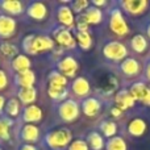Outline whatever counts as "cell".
I'll list each match as a JSON object with an SVG mask.
<instances>
[{
  "label": "cell",
  "instance_id": "obj_1",
  "mask_svg": "<svg viewBox=\"0 0 150 150\" xmlns=\"http://www.w3.org/2000/svg\"><path fill=\"white\" fill-rule=\"evenodd\" d=\"M21 47H23L24 53L26 55H36L38 53L54 50L55 42L53 40V37L46 33H42V34L30 33L23 38Z\"/></svg>",
  "mask_w": 150,
  "mask_h": 150
},
{
  "label": "cell",
  "instance_id": "obj_2",
  "mask_svg": "<svg viewBox=\"0 0 150 150\" xmlns=\"http://www.w3.org/2000/svg\"><path fill=\"white\" fill-rule=\"evenodd\" d=\"M73 141V133L67 128H55L45 133L42 142L50 150H63Z\"/></svg>",
  "mask_w": 150,
  "mask_h": 150
},
{
  "label": "cell",
  "instance_id": "obj_3",
  "mask_svg": "<svg viewBox=\"0 0 150 150\" xmlns=\"http://www.w3.org/2000/svg\"><path fill=\"white\" fill-rule=\"evenodd\" d=\"M55 113L62 121L73 122L80 115V104L75 99H66L55 105Z\"/></svg>",
  "mask_w": 150,
  "mask_h": 150
},
{
  "label": "cell",
  "instance_id": "obj_4",
  "mask_svg": "<svg viewBox=\"0 0 150 150\" xmlns=\"http://www.w3.org/2000/svg\"><path fill=\"white\" fill-rule=\"evenodd\" d=\"M52 37L55 44L62 49H75L76 46V40L71 33V29H67L65 26L55 25L52 30Z\"/></svg>",
  "mask_w": 150,
  "mask_h": 150
},
{
  "label": "cell",
  "instance_id": "obj_5",
  "mask_svg": "<svg viewBox=\"0 0 150 150\" xmlns=\"http://www.w3.org/2000/svg\"><path fill=\"white\" fill-rule=\"evenodd\" d=\"M103 55L112 62H121L127 58L128 49L124 44L119 41H108L103 46Z\"/></svg>",
  "mask_w": 150,
  "mask_h": 150
},
{
  "label": "cell",
  "instance_id": "obj_6",
  "mask_svg": "<svg viewBox=\"0 0 150 150\" xmlns=\"http://www.w3.org/2000/svg\"><path fill=\"white\" fill-rule=\"evenodd\" d=\"M109 28L116 36H127L129 32V26H128L127 21H125L122 12L119 8H112L109 11Z\"/></svg>",
  "mask_w": 150,
  "mask_h": 150
},
{
  "label": "cell",
  "instance_id": "obj_7",
  "mask_svg": "<svg viewBox=\"0 0 150 150\" xmlns=\"http://www.w3.org/2000/svg\"><path fill=\"white\" fill-rule=\"evenodd\" d=\"M54 69L61 73L63 76L66 78H74L75 74H76L78 69H79V65H78V61L75 59L73 55L69 54H63L59 59L55 62Z\"/></svg>",
  "mask_w": 150,
  "mask_h": 150
},
{
  "label": "cell",
  "instance_id": "obj_8",
  "mask_svg": "<svg viewBox=\"0 0 150 150\" xmlns=\"http://www.w3.org/2000/svg\"><path fill=\"white\" fill-rule=\"evenodd\" d=\"M40 128L34 124H21L17 129V138L21 144H32L34 145L40 141Z\"/></svg>",
  "mask_w": 150,
  "mask_h": 150
},
{
  "label": "cell",
  "instance_id": "obj_9",
  "mask_svg": "<svg viewBox=\"0 0 150 150\" xmlns=\"http://www.w3.org/2000/svg\"><path fill=\"white\" fill-rule=\"evenodd\" d=\"M55 18L58 25L65 26L67 29H75V16L73 9L70 8V3L59 4L55 8Z\"/></svg>",
  "mask_w": 150,
  "mask_h": 150
},
{
  "label": "cell",
  "instance_id": "obj_10",
  "mask_svg": "<svg viewBox=\"0 0 150 150\" xmlns=\"http://www.w3.org/2000/svg\"><path fill=\"white\" fill-rule=\"evenodd\" d=\"M24 15L33 21H44L47 17V7L42 1H29L25 5V12Z\"/></svg>",
  "mask_w": 150,
  "mask_h": 150
},
{
  "label": "cell",
  "instance_id": "obj_11",
  "mask_svg": "<svg viewBox=\"0 0 150 150\" xmlns=\"http://www.w3.org/2000/svg\"><path fill=\"white\" fill-rule=\"evenodd\" d=\"M42 117H44V112H42L41 107L30 104V105H23L18 120L21 124H34V122L41 121Z\"/></svg>",
  "mask_w": 150,
  "mask_h": 150
},
{
  "label": "cell",
  "instance_id": "obj_12",
  "mask_svg": "<svg viewBox=\"0 0 150 150\" xmlns=\"http://www.w3.org/2000/svg\"><path fill=\"white\" fill-rule=\"evenodd\" d=\"M25 12V4L18 0H0V13L7 16H21Z\"/></svg>",
  "mask_w": 150,
  "mask_h": 150
},
{
  "label": "cell",
  "instance_id": "obj_13",
  "mask_svg": "<svg viewBox=\"0 0 150 150\" xmlns=\"http://www.w3.org/2000/svg\"><path fill=\"white\" fill-rule=\"evenodd\" d=\"M80 111L87 117H96L101 111V101L95 96H88L80 101Z\"/></svg>",
  "mask_w": 150,
  "mask_h": 150
},
{
  "label": "cell",
  "instance_id": "obj_14",
  "mask_svg": "<svg viewBox=\"0 0 150 150\" xmlns=\"http://www.w3.org/2000/svg\"><path fill=\"white\" fill-rule=\"evenodd\" d=\"M70 91L76 98L86 99V98H88V95L91 92V84L84 76H76V78H74L73 83H71Z\"/></svg>",
  "mask_w": 150,
  "mask_h": 150
},
{
  "label": "cell",
  "instance_id": "obj_15",
  "mask_svg": "<svg viewBox=\"0 0 150 150\" xmlns=\"http://www.w3.org/2000/svg\"><path fill=\"white\" fill-rule=\"evenodd\" d=\"M17 23L13 17L0 13V40L11 38L16 33Z\"/></svg>",
  "mask_w": 150,
  "mask_h": 150
},
{
  "label": "cell",
  "instance_id": "obj_16",
  "mask_svg": "<svg viewBox=\"0 0 150 150\" xmlns=\"http://www.w3.org/2000/svg\"><path fill=\"white\" fill-rule=\"evenodd\" d=\"M119 5L129 15H141L146 11L149 3L146 0H122L119 3Z\"/></svg>",
  "mask_w": 150,
  "mask_h": 150
},
{
  "label": "cell",
  "instance_id": "obj_17",
  "mask_svg": "<svg viewBox=\"0 0 150 150\" xmlns=\"http://www.w3.org/2000/svg\"><path fill=\"white\" fill-rule=\"evenodd\" d=\"M13 83L15 86L18 88H29V87H34L36 84V74L33 70H28L24 73H17L13 74L12 76Z\"/></svg>",
  "mask_w": 150,
  "mask_h": 150
},
{
  "label": "cell",
  "instance_id": "obj_18",
  "mask_svg": "<svg viewBox=\"0 0 150 150\" xmlns=\"http://www.w3.org/2000/svg\"><path fill=\"white\" fill-rule=\"evenodd\" d=\"M46 80H47V88H53V90H67L69 88L67 78L63 76L61 73H58L55 69L49 71Z\"/></svg>",
  "mask_w": 150,
  "mask_h": 150
},
{
  "label": "cell",
  "instance_id": "obj_19",
  "mask_svg": "<svg viewBox=\"0 0 150 150\" xmlns=\"http://www.w3.org/2000/svg\"><path fill=\"white\" fill-rule=\"evenodd\" d=\"M9 66L13 74L24 73V71L32 70V61L26 54H17L13 59H11Z\"/></svg>",
  "mask_w": 150,
  "mask_h": 150
},
{
  "label": "cell",
  "instance_id": "obj_20",
  "mask_svg": "<svg viewBox=\"0 0 150 150\" xmlns=\"http://www.w3.org/2000/svg\"><path fill=\"white\" fill-rule=\"evenodd\" d=\"M120 71L128 78H133V76H137L141 71V66H140V62L134 58H125L124 61L120 62Z\"/></svg>",
  "mask_w": 150,
  "mask_h": 150
},
{
  "label": "cell",
  "instance_id": "obj_21",
  "mask_svg": "<svg viewBox=\"0 0 150 150\" xmlns=\"http://www.w3.org/2000/svg\"><path fill=\"white\" fill-rule=\"evenodd\" d=\"M21 109H23V104L20 103V100H18L16 96H11V98L7 99V103H5L3 115L12 120H15V119L20 117Z\"/></svg>",
  "mask_w": 150,
  "mask_h": 150
},
{
  "label": "cell",
  "instance_id": "obj_22",
  "mask_svg": "<svg viewBox=\"0 0 150 150\" xmlns=\"http://www.w3.org/2000/svg\"><path fill=\"white\" fill-rule=\"evenodd\" d=\"M115 103H116L117 108H120L122 112H124L125 109L134 107L136 100L133 99V96L130 95L129 90H121L115 95Z\"/></svg>",
  "mask_w": 150,
  "mask_h": 150
},
{
  "label": "cell",
  "instance_id": "obj_23",
  "mask_svg": "<svg viewBox=\"0 0 150 150\" xmlns=\"http://www.w3.org/2000/svg\"><path fill=\"white\" fill-rule=\"evenodd\" d=\"M16 98L20 100L23 105H30L34 104L37 99V88L29 87V88H18L16 91Z\"/></svg>",
  "mask_w": 150,
  "mask_h": 150
},
{
  "label": "cell",
  "instance_id": "obj_24",
  "mask_svg": "<svg viewBox=\"0 0 150 150\" xmlns=\"http://www.w3.org/2000/svg\"><path fill=\"white\" fill-rule=\"evenodd\" d=\"M82 15L84 17V20L87 21L88 25H98V24H100L103 21V11L98 7H93L92 4Z\"/></svg>",
  "mask_w": 150,
  "mask_h": 150
},
{
  "label": "cell",
  "instance_id": "obj_25",
  "mask_svg": "<svg viewBox=\"0 0 150 150\" xmlns=\"http://www.w3.org/2000/svg\"><path fill=\"white\" fill-rule=\"evenodd\" d=\"M88 144V148L91 150H103L105 148V141H104L101 133L96 132V130H91L87 134V138H86Z\"/></svg>",
  "mask_w": 150,
  "mask_h": 150
},
{
  "label": "cell",
  "instance_id": "obj_26",
  "mask_svg": "<svg viewBox=\"0 0 150 150\" xmlns=\"http://www.w3.org/2000/svg\"><path fill=\"white\" fill-rule=\"evenodd\" d=\"M146 128H148V125H146L145 120L138 119V117H136V119L130 120L128 122V132L133 137H141L145 133Z\"/></svg>",
  "mask_w": 150,
  "mask_h": 150
},
{
  "label": "cell",
  "instance_id": "obj_27",
  "mask_svg": "<svg viewBox=\"0 0 150 150\" xmlns=\"http://www.w3.org/2000/svg\"><path fill=\"white\" fill-rule=\"evenodd\" d=\"M15 125V120L0 115V141H8L11 138V128Z\"/></svg>",
  "mask_w": 150,
  "mask_h": 150
},
{
  "label": "cell",
  "instance_id": "obj_28",
  "mask_svg": "<svg viewBox=\"0 0 150 150\" xmlns=\"http://www.w3.org/2000/svg\"><path fill=\"white\" fill-rule=\"evenodd\" d=\"M148 86L142 82H137V83H133L129 88V92L130 95L133 96L136 101H142L144 98L146 96V92H148Z\"/></svg>",
  "mask_w": 150,
  "mask_h": 150
},
{
  "label": "cell",
  "instance_id": "obj_29",
  "mask_svg": "<svg viewBox=\"0 0 150 150\" xmlns=\"http://www.w3.org/2000/svg\"><path fill=\"white\" fill-rule=\"evenodd\" d=\"M75 40L82 50H88L92 46V37L90 32H78L75 30Z\"/></svg>",
  "mask_w": 150,
  "mask_h": 150
},
{
  "label": "cell",
  "instance_id": "obj_30",
  "mask_svg": "<svg viewBox=\"0 0 150 150\" xmlns=\"http://www.w3.org/2000/svg\"><path fill=\"white\" fill-rule=\"evenodd\" d=\"M0 54L5 58H9V59H13L18 53V47L16 46L15 44L8 41H1L0 42Z\"/></svg>",
  "mask_w": 150,
  "mask_h": 150
},
{
  "label": "cell",
  "instance_id": "obj_31",
  "mask_svg": "<svg viewBox=\"0 0 150 150\" xmlns=\"http://www.w3.org/2000/svg\"><path fill=\"white\" fill-rule=\"evenodd\" d=\"M99 129H100V132H101V136H104V137H107V138H112V137H115L117 133V125L115 121L104 120V121L100 122Z\"/></svg>",
  "mask_w": 150,
  "mask_h": 150
},
{
  "label": "cell",
  "instance_id": "obj_32",
  "mask_svg": "<svg viewBox=\"0 0 150 150\" xmlns=\"http://www.w3.org/2000/svg\"><path fill=\"white\" fill-rule=\"evenodd\" d=\"M105 149L107 150H127V142L124 138L120 136H115L112 138H108L105 141Z\"/></svg>",
  "mask_w": 150,
  "mask_h": 150
},
{
  "label": "cell",
  "instance_id": "obj_33",
  "mask_svg": "<svg viewBox=\"0 0 150 150\" xmlns=\"http://www.w3.org/2000/svg\"><path fill=\"white\" fill-rule=\"evenodd\" d=\"M130 45H132V49L136 53H144L148 49V41L142 34H136L130 41Z\"/></svg>",
  "mask_w": 150,
  "mask_h": 150
},
{
  "label": "cell",
  "instance_id": "obj_34",
  "mask_svg": "<svg viewBox=\"0 0 150 150\" xmlns=\"http://www.w3.org/2000/svg\"><path fill=\"white\" fill-rule=\"evenodd\" d=\"M90 5L91 4L87 1V0H75V1L70 3V8L73 9L74 13H76L78 16L82 15V13H84L86 9H87Z\"/></svg>",
  "mask_w": 150,
  "mask_h": 150
},
{
  "label": "cell",
  "instance_id": "obj_35",
  "mask_svg": "<svg viewBox=\"0 0 150 150\" xmlns=\"http://www.w3.org/2000/svg\"><path fill=\"white\" fill-rule=\"evenodd\" d=\"M67 150H90V148H88V144L86 140L76 138V140L71 141V144L67 146Z\"/></svg>",
  "mask_w": 150,
  "mask_h": 150
},
{
  "label": "cell",
  "instance_id": "obj_36",
  "mask_svg": "<svg viewBox=\"0 0 150 150\" xmlns=\"http://www.w3.org/2000/svg\"><path fill=\"white\" fill-rule=\"evenodd\" d=\"M7 86H8V74L5 70L0 69V91L7 88Z\"/></svg>",
  "mask_w": 150,
  "mask_h": 150
},
{
  "label": "cell",
  "instance_id": "obj_37",
  "mask_svg": "<svg viewBox=\"0 0 150 150\" xmlns=\"http://www.w3.org/2000/svg\"><path fill=\"white\" fill-rule=\"evenodd\" d=\"M17 150H38V149H37V146L32 145V144H20Z\"/></svg>",
  "mask_w": 150,
  "mask_h": 150
},
{
  "label": "cell",
  "instance_id": "obj_38",
  "mask_svg": "<svg viewBox=\"0 0 150 150\" xmlns=\"http://www.w3.org/2000/svg\"><path fill=\"white\" fill-rule=\"evenodd\" d=\"M111 115H112L113 117H116V119H119V117L122 116V111H121L120 108H117L116 105H115V107H112V108H111Z\"/></svg>",
  "mask_w": 150,
  "mask_h": 150
},
{
  "label": "cell",
  "instance_id": "obj_39",
  "mask_svg": "<svg viewBox=\"0 0 150 150\" xmlns=\"http://www.w3.org/2000/svg\"><path fill=\"white\" fill-rule=\"evenodd\" d=\"M5 103H7V99H5L3 95H0V115H3V112H4Z\"/></svg>",
  "mask_w": 150,
  "mask_h": 150
},
{
  "label": "cell",
  "instance_id": "obj_40",
  "mask_svg": "<svg viewBox=\"0 0 150 150\" xmlns=\"http://www.w3.org/2000/svg\"><path fill=\"white\" fill-rule=\"evenodd\" d=\"M92 5H93V7L100 8V7H104V5H107V1H105V0H93Z\"/></svg>",
  "mask_w": 150,
  "mask_h": 150
},
{
  "label": "cell",
  "instance_id": "obj_41",
  "mask_svg": "<svg viewBox=\"0 0 150 150\" xmlns=\"http://www.w3.org/2000/svg\"><path fill=\"white\" fill-rule=\"evenodd\" d=\"M141 103H144L145 105H148V107H150V87L148 88V92H146V96L144 98V100L141 101Z\"/></svg>",
  "mask_w": 150,
  "mask_h": 150
},
{
  "label": "cell",
  "instance_id": "obj_42",
  "mask_svg": "<svg viewBox=\"0 0 150 150\" xmlns=\"http://www.w3.org/2000/svg\"><path fill=\"white\" fill-rule=\"evenodd\" d=\"M145 76L146 79L150 82V59L148 61V63H146V69H145Z\"/></svg>",
  "mask_w": 150,
  "mask_h": 150
},
{
  "label": "cell",
  "instance_id": "obj_43",
  "mask_svg": "<svg viewBox=\"0 0 150 150\" xmlns=\"http://www.w3.org/2000/svg\"><path fill=\"white\" fill-rule=\"evenodd\" d=\"M146 33H148V36H149V38H150V24L148 25V28H146Z\"/></svg>",
  "mask_w": 150,
  "mask_h": 150
},
{
  "label": "cell",
  "instance_id": "obj_44",
  "mask_svg": "<svg viewBox=\"0 0 150 150\" xmlns=\"http://www.w3.org/2000/svg\"><path fill=\"white\" fill-rule=\"evenodd\" d=\"M0 150H4V149H3V146H1V145H0Z\"/></svg>",
  "mask_w": 150,
  "mask_h": 150
}]
</instances>
